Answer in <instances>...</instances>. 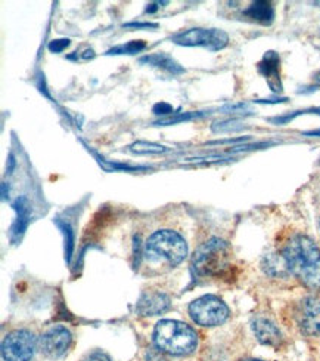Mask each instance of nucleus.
Wrapping results in <instances>:
<instances>
[{"label":"nucleus","mask_w":320,"mask_h":361,"mask_svg":"<svg viewBox=\"0 0 320 361\" xmlns=\"http://www.w3.org/2000/svg\"><path fill=\"white\" fill-rule=\"evenodd\" d=\"M70 47V40L68 39H59V40H53L49 43V51L59 54L63 52L65 48Z\"/></svg>","instance_id":"obj_18"},{"label":"nucleus","mask_w":320,"mask_h":361,"mask_svg":"<svg viewBox=\"0 0 320 361\" xmlns=\"http://www.w3.org/2000/svg\"><path fill=\"white\" fill-rule=\"evenodd\" d=\"M83 361H113L108 354H105L103 351H91L89 353Z\"/></svg>","instance_id":"obj_19"},{"label":"nucleus","mask_w":320,"mask_h":361,"mask_svg":"<svg viewBox=\"0 0 320 361\" xmlns=\"http://www.w3.org/2000/svg\"><path fill=\"white\" fill-rule=\"evenodd\" d=\"M146 48V43L143 40H133L129 42L127 44H121V47L113 48L111 51H108V55H133V54H139L141 51H143Z\"/></svg>","instance_id":"obj_16"},{"label":"nucleus","mask_w":320,"mask_h":361,"mask_svg":"<svg viewBox=\"0 0 320 361\" xmlns=\"http://www.w3.org/2000/svg\"><path fill=\"white\" fill-rule=\"evenodd\" d=\"M281 257L297 280L310 289H320V247L304 234H294L285 243Z\"/></svg>","instance_id":"obj_1"},{"label":"nucleus","mask_w":320,"mask_h":361,"mask_svg":"<svg viewBox=\"0 0 320 361\" xmlns=\"http://www.w3.org/2000/svg\"><path fill=\"white\" fill-rule=\"evenodd\" d=\"M160 353L174 357L192 354L198 347V334L189 324L179 320H161L152 334Z\"/></svg>","instance_id":"obj_3"},{"label":"nucleus","mask_w":320,"mask_h":361,"mask_svg":"<svg viewBox=\"0 0 320 361\" xmlns=\"http://www.w3.org/2000/svg\"><path fill=\"white\" fill-rule=\"evenodd\" d=\"M245 15L248 18H252L254 21L263 23V24H270L274 17V11L271 4L269 2H254L247 11Z\"/></svg>","instance_id":"obj_14"},{"label":"nucleus","mask_w":320,"mask_h":361,"mask_svg":"<svg viewBox=\"0 0 320 361\" xmlns=\"http://www.w3.org/2000/svg\"><path fill=\"white\" fill-rule=\"evenodd\" d=\"M15 210H17V221H15L13 227H12V235L20 237L28 225L30 221V206L24 197L18 199L13 203Z\"/></svg>","instance_id":"obj_13"},{"label":"nucleus","mask_w":320,"mask_h":361,"mask_svg":"<svg viewBox=\"0 0 320 361\" xmlns=\"http://www.w3.org/2000/svg\"><path fill=\"white\" fill-rule=\"evenodd\" d=\"M173 42L183 47H203L210 51H220L227 47L229 36L217 28H192L176 35Z\"/></svg>","instance_id":"obj_7"},{"label":"nucleus","mask_w":320,"mask_h":361,"mask_svg":"<svg viewBox=\"0 0 320 361\" xmlns=\"http://www.w3.org/2000/svg\"><path fill=\"white\" fill-rule=\"evenodd\" d=\"M307 135H320V130H316V132H309Z\"/></svg>","instance_id":"obj_23"},{"label":"nucleus","mask_w":320,"mask_h":361,"mask_svg":"<svg viewBox=\"0 0 320 361\" xmlns=\"http://www.w3.org/2000/svg\"><path fill=\"white\" fill-rule=\"evenodd\" d=\"M130 149L133 153H139V154H146V153H155V154H160V153H165L169 152V148L167 147H162V145H158V144H152V142H136L130 147Z\"/></svg>","instance_id":"obj_17"},{"label":"nucleus","mask_w":320,"mask_h":361,"mask_svg":"<svg viewBox=\"0 0 320 361\" xmlns=\"http://www.w3.org/2000/svg\"><path fill=\"white\" fill-rule=\"evenodd\" d=\"M188 311L193 323L203 327L220 326L231 315L229 307L215 295H205L195 299L193 302H191Z\"/></svg>","instance_id":"obj_5"},{"label":"nucleus","mask_w":320,"mask_h":361,"mask_svg":"<svg viewBox=\"0 0 320 361\" xmlns=\"http://www.w3.org/2000/svg\"><path fill=\"white\" fill-rule=\"evenodd\" d=\"M72 343V335L65 326H52L40 338L41 353L52 360L67 354Z\"/></svg>","instance_id":"obj_9"},{"label":"nucleus","mask_w":320,"mask_h":361,"mask_svg":"<svg viewBox=\"0 0 320 361\" xmlns=\"http://www.w3.org/2000/svg\"><path fill=\"white\" fill-rule=\"evenodd\" d=\"M239 361H262V360H255V358H247V360H239Z\"/></svg>","instance_id":"obj_22"},{"label":"nucleus","mask_w":320,"mask_h":361,"mask_svg":"<svg viewBox=\"0 0 320 361\" xmlns=\"http://www.w3.org/2000/svg\"><path fill=\"white\" fill-rule=\"evenodd\" d=\"M154 113L155 114H169V113H173V107H172V105H169V104L161 102V104L155 105Z\"/></svg>","instance_id":"obj_20"},{"label":"nucleus","mask_w":320,"mask_h":361,"mask_svg":"<svg viewBox=\"0 0 320 361\" xmlns=\"http://www.w3.org/2000/svg\"><path fill=\"white\" fill-rule=\"evenodd\" d=\"M252 332L258 342L269 347H278L282 342V334L279 327L266 317H257L252 322Z\"/></svg>","instance_id":"obj_11"},{"label":"nucleus","mask_w":320,"mask_h":361,"mask_svg":"<svg viewBox=\"0 0 320 361\" xmlns=\"http://www.w3.org/2000/svg\"><path fill=\"white\" fill-rule=\"evenodd\" d=\"M126 27H134V28H151V27H157V24H149V23H132V24H127Z\"/></svg>","instance_id":"obj_21"},{"label":"nucleus","mask_w":320,"mask_h":361,"mask_svg":"<svg viewBox=\"0 0 320 361\" xmlns=\"http://www.w3.org/2000/svg\"><path fill=\"white\" fill-rule=\"evenodd\" d=\"M188 245L177 231L158 230L152 233L145 242L142 259L151 269H172L185 261Z\"/></svg>","instance_id":"obj_2"},{"label":"nucleus","mask_w":320,"mask_h":361,"mask_svg":"<svg viewBox=\"0 0 320 361\" xmlns=\"http://www.w3.org/2000/svg\"><path fill=\"white\" fill-rule=\"evenodd\" d=\"M294 319L301 334L307 336L320 335V299L316 296H307L301 299Z\"/></svg>","instance_id":"obj_8"},{"label":"nucleus","mask_w":320,"mask_h":361,"mask_svg":"<svg viewBox=\"0 0 320 361\" xmlns=\"http://www.w3.org/2000/svg\"><path fill=\"white\" fill-rule=\"evenodd\" d=\"M170 296L162 292H148L143 293L136 305V312L143 317L149 315H160L170 308Z\"/></svg>","instance_id":"obj_10"},{"label":"nucleus","mask_w":320,"mask_h":361,"mask_svg":"<svg viewBox=\"0 0 320 361\" xmlns=\"http://www.w3.org/2000/svg\"><path fill=\"white\" fill-rule=\"evenodd\" d=\"M37 348V339L27 329H18L8 334L2 342V357L5 361H32Z\"/></svg>","instance_id":"obj_6"},{"label":"nucleus","mask_w":320,"mask_h":361,"mask_svg":"<svg viewBox=\"0 0 320 361\" xmlns=\"http://www.w3.org/2000/svg\"><path fill=\"white\" fill-rule=\"evenodd\" d=\"M317 80H319V82H320V73H319V74H317Z\"/></svg>","instance_id":"obj_24"},{"label":"nucleus","mask_w":320,"mask_h":361,"mask_svg":"<svg viewBox=\"0 0 320 361\" xmlns=\"http://www.w3.org/2000/svg\"><path fill=\"white\" fill-rule=\"evenodd\" d=\"M260 71L264 74L267 79H276L279 76V58L274 52H269L263 63L260 64Z\"/></svg>","instance_id":"obj_15"},{"label":"nucleus","mask_w":320,"mask_h":361,"mask_svg":"<svg viewBox=\"0 0 320 361\" xmlns=\"http://www.w3.org/2000/svg\"><path fill=\"white\" fill-rule=\"evenodd\" d=\"M232 267V249L217 237L198 247L192 259L193 273L201 279H220Z\"/></svg>","instance_id":"obj_4"},{"label":"nucleus","mask_w":320,"mask_h":361,"mask_svg":"<svg viewBox=\"0 0 320 361\" xmlns=\"http://www.w3.org/2000/svg\"><path fill=\"white\" fill-rule=\"evenodd\" d=\"M141 63H142V64H149V66L158 67V68H161V70H165V71L172 73V74H180V73L185 71V70H183V67H180L170 55L160 54V52L141 58Z\"/></svg>","instance_id":"obj_12"}]
</instances>
